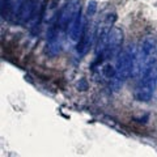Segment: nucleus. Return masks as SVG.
<instances>
[{
    "instance_id": "obj_7",
    "label": "nucleus",
    "mask_w": 157,
    "mask_h": 157,
    "mask_svg": "<svg viewBox=\"0 0 157 157\" xmlns=\"http://www.w3.org/2000/svg\"><path fill=\"white\" fill-rule=\"evenodd\" d=\"M34 8H36V6H34V0H24L22 6H21V8H20V12L17 14L20 21L21 22L28 21V20L32 17V14L34 12Z\"/></svg>"
},
{
    "instance_id": "obj_12",
    "label": "nucleus",
    "mask_w": 157,
    "mask_h": 157,
    "mask_svg": "<svg viewBox=\"0 0 157 157\" xmlns=\"http://www.w3.org/2000/svg\"><path fill=\"white\" fill-rule=\"evenodd\" d=\"M77 88H78L80 90H85V89H88V82H86L85 78H81V80L78 81Z\"/></svg>"
},
{
    "instance_id": "obj_5",
    "label": "nucleus",
    "mask_w": 157,
    "mask_h": 157,
    "mask_svg": "<svg viewBox=\"0 0 157 157\" xmlns=\"http://www.w3.org/2000/svg\"><path fill=\"white\" fill-rule=\"evenodd\" d=\"M78 12H80V3H78V0H68V3L63 7L60 13H59L58 26L60 29L68 28Z\"/></svg>"
},
{
    "instance_id": "obj_3",
    "label": "nucleus",
    "mask_w": 157,
    "mask_h": 157,
    "mask_svg": "<svg viewBox=\"0 0 157 157\" xmlns=\"http://www.w3.org/2000/svg\"><path fill=\"white\" fill-rule=\"evenodd\" d=\"M156 55V43L152 38H145L139 50V62H140V75L153 67Z\"/></svg>"
},
{
    "instance_id": "obj_4",
    "label": "nucleus",
    "mask_w": 157,
    "mask_h": 157,
    "mask_svg": "<svg viewBox=\"0 0 157 157\" xmlns=\"http://www.w3.org/2000/svg\"><path fill=\"white\" fill-rule=\"evenodd\" d=\"M123 41V33L119 28H111L107 36V43H106V48L104 51V55L106 59H111L117 56L121 52V45Z\"/></svg>"
},
{
    "instance_id": "obj_9",
    "label": "nucleus",
    "mask_w": 157,
    "mask_h": 157,
    "mask_svg": "<svg viewBox=\"0 0 157 157\" xmlns=\"http://www.w3.org/2000/svg\"><path fill=\"white\" fill-rule=\"evenodd\" d=\"M92 37H93V34H88L86 32L82 33V36L80 38V42H78V45H77V51L78 52H81V54H85L86 52V50L90 46Z\"/></svg>"
},
{
    "instance_id": "obj_1",
    "label": "nucleus",
    "mask_w": 157,
    "mask_h": 157,
    "mask_svg": "<svg viewBox=\"0 0 157 157\" xmlns=\"http://www.w3.org/2000/svg\"><path fill=\"white\" fill-rule=\"evenodd\" d=\"M131 70H132V52H131V47L128 46L126 50L118 54L115 76L113 77L111 81L113 89L115 92L119 90L122 85H123V82L128 78V76L131 75Z\"/></svg>"
},
{
    "instance_id": "obj_11",
    "label": "nucleus",
    "mask_w": 157,
    "mask_h": 157,
    "mask_svg": "<svg viewBox=\"0 0 157 157\" xmlns=\"http://www.w3.org/2000/svg\"><path fill=\"white\" fill-rule=\"evenodd\" d=\"M96 11H97V3L94 0H90V2L88 3V8H86L88 16H93V14L96 13Z\"/></svg>"
},
{
    "instance_id": "obj_10",
    "label": "nucleus",
    "mask_w": 157,
    "mask_h": 157,
    "mask_svg": "<svg viewBox=\"0 0 157 157\" xmlns=\"http://www.w3.org/2000/svg\"><path fill=\"white\" fill-rule=\"evenodd\" d=\"M102 72H104V75L106 77H110V78H113L115 76V68H113L110 64H107V66H105L104 68H102Z\"/></svg>"
},
{
    "instance_id": "obj_2",
    "label": "nucleus",
    "mask_w": 157,
    "mask_h": 157,
    "mask_svg": "<svg viewBox=\"0 0 157 157\" xmlns=\"http://www.w3.org/2000/svg\"><path fill=\"white\" fill-rule=\"evenodd\" d=\"M156 76L153 73V67L149 68L148 71H145L141 75V80L139 82V85L136 88L135 92V97L137 101H143L147 102L149 101L155 92V86H156Z\"/></svg>"
},
{
    "instance_id": "obj_6",
    "label": "nucleus",
    "mask_w": 157,
    "mask_h": 157,
    "mask_svg": "<svg viewBox=\"0 0 157 157\" xmlns=\"http://www.w3.org/2000/svg\"><path fill=\"white\" fill-rule=\"evenodd\" d=\"M84 18H82L81 13L78 12L76 14V17L73 18V21L71 22V25L68 26V34H70V38L72 41H77L80 39L82 33H84Z\"/></svg>"
},
{
    "instance_id": "obj_8",
    "label": "nucleus",
    "mask_w": 157,
    "mask_h": 157,
    "mask_svg": "<svg viewBox=\"0 0 157 157\" xmlns=\"http://www.w3.org/2000/svg\"><path fill=\"white\" fill-rule=\"evenodd\" d=\"M60 47H62V43H60V39L58 38V34L50 33L48 42H47V48H46L47 54L50 56H55L60 52Z\"/></svg>"
}]
</instances>
